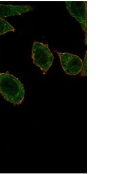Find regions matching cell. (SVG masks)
Instances as JSON below:
<instances>
[{"label": "cell", "instance_id": "obj_1", "mask_svg": "<svg viewBox=\"0 0 132 174\" xmlns=\"http://www.w3.org/2000/svg\"><path fill=\"white\" fill-rule=\"evenodd\" d=\"M25 91L23 84L13 75L0 73V93L4 98L15 105L22 103Z\"/></svg>", "mask_w": 132, "mask_h": 174}, {"label": "cell", "instance_id": "obj_2", "mask_svg": "<svg viewBox=\"0 0 132 174\" xmlns=\"http://www.w3.org/2000/svg\"><path fill=\"white\" fill-rule=\"evenodd\" d=\"M33 63L45 74L52 64L54 57L47 44L38 41L33 42L32 51Z\"/></svg>", "mask_w": 132, "mask_h": 174}, {"label": "cell", "instance_id": "obj_3", "mask_svg": "<svg viewBox=\"0 0 132 174\" xmlns=\"http://www.w3.org/2000/svg\"><path fill=\"white\" fill-rule=\"evenodd\" d=\"M64 71L66 74L71 75H76L82 70L83 63L78 56L67 52H57Z\"/></svg>", "mask_w": 132, "mask_h": 174}, {"label": "cell", "instance_id": "obj_4", "mask_svg": "<svg viewBox=\"0 0 132 174\" xmlns=\"http://www.w3.org/2000/svg\"><path fill=\"white\" fill-rule=\"evenodd\" d=\"M67 8L70 14L80 23L85 31L86 27V2L66 1Z\"/></svg>", "mask_w": 132, "mask_h": 174}, {"label": "cell", "instance_id": "obj_5", "mask_svg": "<svg viewBox=\"0 0 132 174\" xmlns=\"http://www.w3.org/2000/svg\"><path fill=\"white\" fill-rule=\"evenodd\" d=\"M33 9L28 5H16L0 4V18L9 17L16 15H20Z\"/></svg>", "mask_w": 132, "mask_h": 174}, {"label": "cell", "instance_id": "obj_6", "mask_svg": "<svg viewBox=\"0 0 132 174\" xmlns=\"http://www.w3.org/2000/svg\"><path fill=\"white\" fill-rule=\"evenodd\" d=\"M14 30V28L11 25L4 19L0 18V35Z\"/></svg>", "mask_w": 132, "mask_h": 174}]
</instances>
